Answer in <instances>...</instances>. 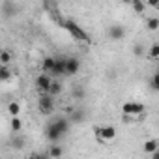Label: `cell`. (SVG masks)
<instances>
[{
  "mask_svg": "<svg viewBox=\"0 0 159 159\" xmlns=\"http://www.w3.org/2000/svg\"><path fill=\"white\" fill-rule=\"evenodd\" d=\"M62 28L67 30V34H69L75 41H84V43L90 41V36L86 34V30H84L81 25H79V23H75L73 19H66L64 25H62Z\"/></svg>",
  "mask_w": 159,
  "mask_h": 159,
  "instance_id": "cell-1",
  "label": "cell"
},
{
  "mask_svg": "<svg viewBox=\"0 0 159 159\" xmlns=\"http://www.w3.org/2000/svg\"><path fill=\"white\" fill-rule=\"evenodd\" d=\"M38 109L43 116H51L54 111V99L51 94H39V101H38Z\"/></svg>",
  "mask_w": 159,
  "mask_h": 159,
  "instance_id": "cell-2",
  "label": "cell"
},
{
  "mask_svg": "<svg viewBox=\"0 0 159 159\" xmlns=\"http://www.w3.org/2000/svg\"><path fill=\"white\" fill-rule=\"evenodd\" d=\"M45 137H47V140H49L51 144H58L60 139L64 137V133L58 129V125L54 124V120L47 124V127H45Z\"/></svg>",
  "mask_w": 159,
  "mask_h": 159,
  "instance_id": "cell-3",
  "label": "cell"
},
{
  "mask_svg": "<svg viewBox=\"0 0 159 159\" xmlns=\"http://www.w3.org/2000/svg\"><path fill=\"white\" fill-rule=\"evenodd\" d=\"M36 86H38V90H39L41 94H49V90H51V86H52V77H51L49 73L38 75V79H36Z\"/></svg>",
  "mask_w": 159,
  "mask_h": 159,
  "instance_id": "cell-4",
  "label": "cell"
},
{
  "mask_svg": "<svg viewBox=\"0 0 159 159\" xmlns=\"http://www.w3.org/2000/svg\"><path fill=\"white\" fill-rule=\"evenodd\" d=\"M79 69H81V60L75 58V56H67V62H66V75H77Z\"/></svg>",
  "mask_w": 159,
  "mask_h": 159,
  "instance_id": "cell-5",
  "label": "cell"
},
{
  "mask_svg": "<svg viewBox=\"0 0 159 159\" xmlns=\"http://www.w3.org/2000/svg\"><path fill=\"white\" fill-rule=\"evenodd\" d=\"M66 62H67V58H66V56H56V64H54V69H52L51 77L66 75Z\"/></svg>",
  "mask_w": 159,
  "mask_h": 159,
  "instance_id": "cell-6",
  "label": "cell"
},
{
  "mask_svg": "<svg viewBox=\"0 0 159 159\" xmlns=\"http://www.w3.org/2000/svg\"><path fill=\"white\" fill-rule=\"evenodd\" d=\"M69 120H71V122H75V124H83V122L86 120V111H84V109H81V107H77V109L71 112Z\"/></svg>",
  "mask_w": 159,
  "mask_h": 159,
  "instance_id": "cell-7",
  "label": "cell"
},
{
  "mask_svg": "<svg viewBox=\"0 0 159 159\" xmlns=\"http://www.w3.org/2000/svg\"><path fill=\"white\" fill-rule=\"evenodd\" d=\"M125 36V30H124V26H120V25H114V26H111L109 28V38L111 39H122Z\"/></svg>",
  "mask_w": 159,
  "mask_h": 159,
  "instance_id": "cell-8",
  "label": "cell"
},
{
  "mask_svg": "<svg viewBox=\"0 0 159 159\" xmlns=\"http://www.w3.org/2000/svg\"><path fill=\"white\" fill-rule=\"evenodd\" d=\"M54 64H56V56H45L43 58V62H41V69H43V73H52V69H54Z\"/></svg>",
  "mask_w": 159,
  "mask_h": 159,
  "instance_id": "cell-9",
  "label": "cell"
},
{
  "mask_svg": "<svg viewBox=\"0 0 159 159\" xmlns=\"http://www.w3.org/2000/svg\"><path fill=\"white\" fill-rule=\"evenodd\" d=\"M114 137H116V127L114 125H103L101 127V139H103V142L112 140Z\"/></svg>",
  "mask_w": 159,
  "mask_h": 159,
  "instance_id": "cell-10",
  "label": "cell"
},
{
  "mask_svg": "<svg viewBox=\"0 0 159 159\" xmlns=\"http://www.w3.org/2000/svg\"><path fill=\"white\" fill-rule=\"evenodd\" d=\"M142 150H144L146 153H155V152L159 150V142H157L155 139H150V140H146V142H144Z\"/></svg>",
  "mask_w": 159,
  "mask_h": 159,
  "instance_id": "cell-11",
  "label": "cell"
},
{
  "mask_svg": "<svg viewBox=\"0 0 159 159\" xmlns=\"http://www.w3.org/2000/svg\"><path fill=\"white\" fill-rule=\"evenodd\" d=\"M47 153L51 155V159H60L62 153H64V148H62L60 144H51V148H49Z\"/></svg>",
  "mask_w": 159,
  "mask_h": 159,
  "instance_id": "cell-12",
  "label": "cell"
},
{
  "mask_svg": "<svg viewBox=\"0 0 159 159\" xmlns=\"http://www.w3.org/2000/svg\"><path fill=\"white\" fill-rule=\"evenodd\" d=\"M2 11H4V15H11V13H15V4L13 2H10V0H4L2 2Z\"/></svg>",
  "mask_w": 159,
  "mask_h": 159,
  "instance_id": "cell-13",
  "label": "cell"
},
{
  "mask_svg": "<svg viewBox=\"0 0 159 159\" xmlns=\"http://www.w3.org/2000/svg\"><path fill=\"white\" fill-rule=\"evenodd\" d=\"M8 112L11 114V118H19L21 105H19V103H15V101H13V103H10V105H8Z\"/></svg>",
  "mask_w": 159,
  "mask_h": 159,
  "instance_id": "cell-14",
  "label": "cell"
},
{
  "mask_svg": "<svg viewBox=\"0 0 159 159\" xmlns=\"http://www.w3.org/2000/svg\"><path fill=\"white\" fill-rule=\"evenodd\" d=\"M11 146H13L15 150H23V148H25V139H23V137L17 133V135L11 139Z\"/></svg>",
  "mask_w": 159,
  "mask_h": 159,
  "instance_id": "cell-15",
  "label": "cell"
},
{
  "mask_svg": "<svg viewBox=\"0 0 159 159\" xmlns=\"http://www.w3.org/2000/svg\"><path fill=\"white\" fill-rule=\"evenodd\" d=\"M10 125H11V131L17 135L21 129H23V122L19 120V118H11V122H10Z\"/></svg>",
  "mask_w": 159,
  "mask_h": 159,
  "instance_id": "cell-16",
  "label": "cell"
},
{
  "mask_svg": "<svg viewBox=\"0 0 159 159\" xmlns=\"http://www.w3.org/2000/svg\"><path fill=\"white\" fill-rule=\"evenodd\" d=\"M146 28H148V30H157V28H159V19H157V17L146 19Z\"/></svg>",
  "mask_w": 159,
  "mask_h": 159,
  "instance_id": "cell-17",
  "label": "cell"
},
{
  "mask_svg": "<svg viewBox=\"0 0 159 159\" xmlns=\"http://www.w3.org/2000/svg\"><path fill=\"white\" fill-rule=\"evenodd\" d=\"M0 62H2V66H8L11 62V52L8 49H4L2 52H0Z\"/></svg>",
  "mask_w": 159,
  "mask_h": 159,
  "instance_id": "cell-18",
  "label": "cell"
},
{
  "mask_svg": "<svg viewBox=\"0 0 159 159\" xmlns=\"http://www.w3.org/2000/svg\"><path fill=\"white\" fill-rule=\"evenodd\" d=\"M62 90H64V88H62V84H60V83H56V81H52V86H51L49 94H51V96H60V94H62Z\"/></svg>",
  "mask_w": 159,
  "mask_h": 159,
  "instance_id": "cell-19",
  "label": "cell"
},
{
  "mask_svg": "<svg viewBox=\"0 0 159 159\" xmlns=\"http://www.w3.org/2000/svg\"><path fill=\"white\" fill-rule=\"evenodd\" d=\"M142 112H146L144 105H142V103H139V101H133V116L137 118V116H139V114H142Z\"/></svg>",
  "mask_w": 159,
  "mask_h": 159,
  "instance_id": "cell-20",
  "label": "cell"
},
{
  "mask_svg": "<svg viewBox=\"0 0 159 159\" xmlns=\"http://www.w3.org/2000/svg\"><path fill=\"white\" fill-rule=\"evenodd\" d=\"M131 8H133L137 13H142V11L146 10V4H144V2H140V0H135V2H131Z\"/></svg>",
  "mask_w": 159,
  "mask_h": 159,
  "instance_id": "cell-21",
  "label": "cell"
},
{
  "mask_svg": "<svg viewBox=\"0 0 159 159\" xmlns=\"http://www.w3.org/2000/svg\"><path fill=\"white\" fill-rule=\"evenodd\" d=\"M71 96H73V99H83V98L86 96V92H84V90H83L81 86H77V88H73Z\"/></svg>",
  "mask_w": 159,
  "mask_h": 159,
  "instance_id": "cell-22",
  "label": "cell"
},
{
  "mask_svg": "<svg viewBox=\"0 0 159 159\" xmlns=\"http://www.w3.org/2000/svg\"><path fill=\"white\" fill-rule=\"evenodd\" d=\"M148 56H150V58H153V60H157V58H159V43H153V45L150 47Z\"/></svg>",
  "mask_w": 159,
  "mask_h": 159,
  "instance_id": "cell-23",
  "label": "cell"
},
{
  "mask_svg": "<svg viewBox=\"0 0 159 159\" xmlns=\"http://www.w3.org/2000/svg\"><path fill=\"white\" fill-rule=\"evenodd\" d=\"M10 77H11V71L8 69V66H2L0 67V79H2V81H8Z\"/></svg>",
  "mask_w": 159,
  "mask_h": 159,
  "instance_id": "cell-24",
  "label": "cell"
},
{
  "mask_svg": "<svg viewBox=\"0 0 159 159\" xmlns=\"http://www.w3.org/2000/svg\"><path fill=\"white\" fill-rule=\"evenodd\" d=\"M122 114H133V101H127L122 105Z\"/></svg>",
  "mask_w": 159,
  "mask_h": 159,
  "instance_id": "cell-25",
  "label": "cell"
},
{
  "mask_svg": "<svg viewBox=\"0 0 159 159\" xmlns=\"http://www.w3.org/2000/svg\"><path fill=\"white\" fill-rule=\"evenodd\" d=\"M150 84H152V88L155 90V92H159V75L155 73L153 77H152V81H150Z\"/></svg>",
  "mask_w": 159,
  "mask_h": 159,
  "instance_id": "cell-26",
  "label": "cell"
},
{
  "mask_svg": "<svg viewBox=\"0 0 159 159\" xmlns=\"http://www.w3.org/2000/svg\"><path fill=\"white\" fill-rule=\"evenodd\" d=\"M122 122L124 124H131V122H137V118L133 114H122Z\"/></svg>",
  "mask_w": 159,
  "mask_h": 159,
  "instance_id": "cell-27",
  "label": "cell"
},
{
  "mask_svg": "<svg viewBox=\"0 0 159 159\" xmlns=\"http://www.w3.org/2000/svg\"><path fill=\"white\" fill-rule=\"evenodd\" d=\"M133 52H135L137 56H140V54H142V47H140V45H137V47L133 49Z\"/></svg>",
  "mask_w": 159,
  "mask_h": 159,
  "instance_id": "cell-28",
  "label": "cell"
},
{
  "mask_svg": "<svg viewBox=\"0 0 159 159\" xmlns=\"http://www.w3.org/2000/svg\"><path fill=\"white\" fill-rule=\"evenodd\" d=\"M38 159H51L49 153H38Z\"/></svg>",
  "mask_w": 159,
  "mask_h": 159,
  "instance_id": "cell-29",
  "label": "cell"
},
{
  "mask_svg": "<svg viewBox=\"0 0 159 159\" xmlns=\"http://www.w3.org/2000/svg\"><path fill=\"white\" fill-rule=\"evenodd\" d=\"M152 159H159V150H157L155 153H152Z\"/></svg>",
  "mask_w": 159,
  "mask_h": 159,
  "instance_id": "cell-30",
  "label": "cell"
},
{
  "mask_svg": "<svg viewBox=\"0 0 159 159\" xmlns=\"http://www.w3.org/2000/svg\"><path fill=\"white\" fill-rule=\"evenodd\" d=\"M28 159H38V153H32V155H30Z\"/></svg>",
  "mask_w": 159,
  "mask_h": 159,
  "instance_id": "cell-31",
  "label": "cell"
},
{
  "mask_svg": "<svg viewBox=\"0 0 159 159\" xmlns=\"http://www.w3.org/2000/svg\"><path fill=\"white\" fill-rule=\"evenodd\" d=\"M155 10H159V2H157V8H155Z\"/></svg>",
  "mask_w": 159,
  "mask_h": 159,
  "instance_id": "cell-32",
  "label": "cell"
},
{
  "mask_svg": "<svg viewBox=\"0 0 159 159\" xmlns=\"http://www.w3.org/2000/svg\"><path fill=\"white\" fill-rule=\"evenodd\" d=\"M157 75H159V69H157Z\"/></svg>",
  "mask_w": 159,
  "mask_h": 159,
  "instance_id": "cell-33",
  "label": "cell"
}]
</instances>
